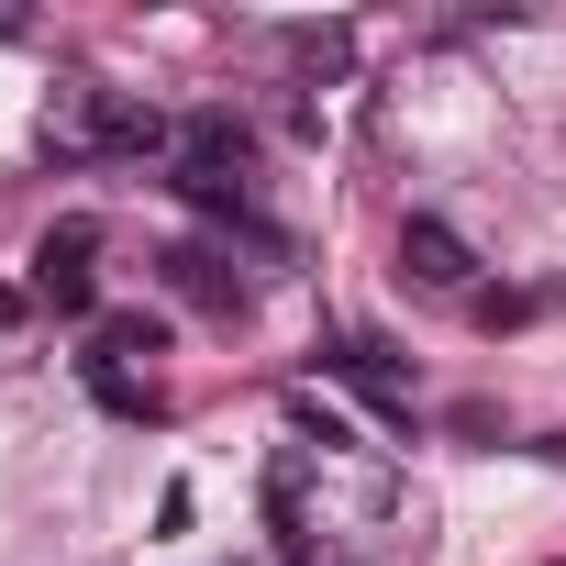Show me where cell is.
Wrapping results in <instances>:
<instances>
[{
  "instance_id": "6da1fadb",
  "label": "cell",
  "mask_w": 566,
  "mask_h": 566,
  "mask_svg": "<svg viewBox=\"0 0 566 566\" xmlns=\"http://www.w3.org/2000/svg\"><path fill=\"white\" fill-rule=\"evenodd\" d=\"M400 277L433 290V301H467V290H478V255H467V233H455L444 211H411V222H400Z\"/></svg>"
},
{
  "instance_id": "9c48e42d",
  "label": "cell",
  "mask_w": 566,
  "mask_h": 566,
  "mask_svg": "<svg viewBox=\"0 0 566 566\" xmlns=\"http://www.w3.org/2000/svg\"><path fill=\"white\" fill-rule=\"evenodd\" d=\"M290 56H301V67H323V78H334V67H345V34H334V23H301V34H290Z\"/></svg>"
},
{
  "instance_id": "52a82bcc",
  "label": "cell",
  "mask_w": 566,
  "mask_h": 566,
  "mask_svg": "<svg viewBox=\"0 0 566 566\" xmlns=\"http://www.w3.org/2000/svg\"><path fill=\"white\" fill-rule=\"evenodd\" d=\"M290 433H301V444H323V455H356V422H345V411H323L312 389H290Z\"/></svg>"
},
{
  "instance_id": "3957f363",
  "label": "cell",
  "mask_w": 566,
  "mask_h": 566,
  "mask_svg": "<svg viewBox=\"0 0 566 566\" xmlns=\"http://www.w3.org/2000/svg\"><path fill=\"white\" fill-rule=\"evenodd\" d=\"M90 145L101 156H156L167 145V112H134V101H101L90 90Z\"/></svg>"
},
{
  "instance_id": "8992f818",
  "label": "cell",
  "mask_w": 566,
  "mask_h": 566,
  "mask_svg": "<svg viewBox=\"0 0 566 566\" xmlns=\"http://www.w3.org/2000/svg\"><path fill=\"white\" fill-rule=\"evenodd\" d=\"M90 255H101V222H90V211H67V222L34 244V277H90Z\"/></svg>"
},
{
  "instance_id": "5b68a950",
  "label": "cell",
  "mask_w": 566,
  "mask_h": 566,
  "mask_svg": "<svg viewBox=\"0 0 566 566\" xmlns=\"http://www.w3.org/2000/svg\"><path fill=\"white\" fill-rule=\"evenodd\" d=\"M123 356H167V323L156 312H101L90 323V367H123Z\"/></svg>"
},
{
  "instance_id": "ba28073f",
  "label": "cell",
  "mask_w": 566,
  "mask_h": 566,
  "mask_svg": "<svg viewBox=\"0 0 566 566\" xmlns=\"http://www.w3.org/2000/svg\"><path fill=\"white\" fill-rule=\"evenodd\" d=\"M90 400H101L112 422H156V389H145V378H123V367H90Z\"/></svg>"
},
{
  "instance_id": "7a4b0ae2",
  "label": "cell",
  "mask_w": 566,
  "mask_h": 566,
  "mask_svg": "<svg viewBox=\"0 0 566 566\" xmlns=\"http://www.w3.org/2000/svg\"><path fill=\"white\" fill-rule=\"evenodd\" d=\"M156 277H167V290H178L189 312H222V323L244 312V277H233L211 244H167V255H156Z\"/></svg>"
},
{
  "instance_id": "277c9868",
  "label": "cell",
  "mask_w": 566,
  "mask_h": 566,
  "mask_svg": "<svg viewBox=\"0 0 566 566\" xmlns=\"http://www.w3.org/2000/svg\"><path fill=\"white\" fill-rule=\"evenodd\" d=\"M178 167L244 178V123H233V112H189V123H178Z\"/></svg>"
}]
</instances>
